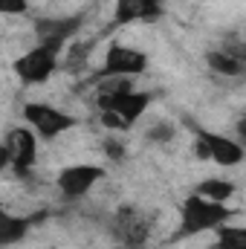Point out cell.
Listing matches in <instances>:
<instances>
[{
	"mask_svg": "<svg viewBox=\"0 0 246 249\" xmlns=\"http://www.w3.org/2000/svg\"><path fill=\"white\" fill-rule=\"evenodd\" d=\"M3 145L9 151V171H15L18 177H26L38 162V136L29 127H15L6 133Z\"/></svg>",
	"mask_w": 246,
	"mask_h": 249,
	"instance_id": "obj_5",
	"label": "cell"
},
{
	"mask_svg": "<svg viewBox=\"0 0 246 249\" xmlns=\"http://www.w3.org/2000/svg\"><path fill=\"white\" fill-rule=\"evenodd\" d=\"M235 191H238L235 183H229V180H223V177H209V180L197 183V188H194V194H200V197H206V200H214V203L232 200Z\"/></svg>",
	"mask_w": 246,
	"mask_h": 249,
	"instance_id": "obj_12",
	"label": "cell"
},
{
	"mask_svg": "<svg viewBox=\"0 0 246 249\" xmlns=\"http://www.w3.org/2000/svg\"><path fill=\"white\" fill-rule=\"evenodd\" d=\"M194 133H197V154L200 157H209L217 165H241L244 162L246 151L238 139L223 136V133H211L203 127H194Z\"/></svg>",
	"mask_w": 246,
	"mask_h": 249,
	"instance_id": "obj_6",
	"label": "cell"
},
{
	"mask_svg": "<svg viewBox=\"0 0 246 249\" xmlns=\"http://www.w3.org/2000/svg\"><path fill=\"white\" fill-rule=\"evenodd\" d=\"M206 61H209V67L217 75H226V78H238V75H244V70H246L244 47H235V50H229V47L211 50V53H206Z\"/></svg>",
	"mask_w": 246,
	"mask_h": 249,
	"instance_id": "obj_10",
	"label": "cell"
},
{
	"mask_svg": "<svg viewBox=\"0 0 246 249\" xmlns=\"http://www.w3.org/2000/svg\"><path fill=\"white\" fill-rule=\"evenodd\" d=\"M29 0H0V15H26Z\"/></svg>",
	"mask_w": 246,
	"mask_h": 249,
	"instance_id": "obj_14",
	"label": "cell"
},
{
	"mask_svg": "<svg viewBox=\"0 0 246 249\" xmlns=\"http://www.w3.org/2000/svg\"><path fill=\"white\" fill-rule=\"evenodd\" d=\"M84 26V15H61V18H38L35 20V35L38 41H47V44H58L67 47L78 29Z\"/></svg>",
	"mask_w": 246,
	"mask_h": 249,
	"instance_id": "obj_8",
	"label": "cell"
},
{
	"mask_svg": "<svg viewBox=\"0 0 246 249\" xmlns=\"http://www.w3.org/2000/svg\"><path fill=\"white\" fill-rule=\"evenodd\" d=\"M105 177V168H99V165H84V162H78V165H67L58 171V191H61L64 200H81L90 188L96 186L99 180Z\"/></svg>",
	"mask_w": 246,
	"mask_h": 249,
	"instance_id": "obj_7",
	"label": "cell"
},
{
	"mask_svg": "<svg viewBox=\"0 0 246 249\" xmlns=\"http://www.w3.org/2000/svg\"><path fill=\"white\" fill-rule=\"evenodd\" d=\"M214 232H217L214 249H246V229L244 226H229V223H223V226H217Z\"/></svg>",
	"mask_w": 246,
	"mask_h": 249,
	"instance_id": "obj_13",
	"label": "cell"
},
{
	"mask_svg": "<svg viewBox=\"0 0 246 249\" xmlns=\"http://www.w3.org/2000/svg\"><path fill=\"white\" fill-rule=\"evenodd\" d=\"M148 70V55L130 44H119L113 41L102 58L99 75L96 78H136Z\"/></svg>",
	"mask_w": 246,
	"mask_h": 249,
	"instance_id": "obj_4",
	"label": "cell"
},
{
	"mask_svg": "<svg viewBox=\"0 0 246 249\" xmlns=\"http://www.w3.org/2000/svg\"><path fill=\"white\" fill-rule=\"evenodd\" d=\"M64 47L58 44H47V41H38L35 47H29L20 58H15L12 64V72L18 75V81L23 87H41L53 78V72L58 70V58H61Z\"/></svg>",
	"mask_w": 246,
	"mask_h": 249,
	"instance_id": "obj_2",
	"label": "cell"
},
{
	"mask_svg": "<svg viewBox=\"0 0 246 249\" xmlns=\"http://www.w3.org/2000/svg\"><path fill=\"white\" fill-rule=\"evenodd\" d=\"M20 116L38 139H47V142L58 139L61 133L75 127V116H70L67 110L55 107V105H47V102H26Z\"/></svg>",
	"mask_w": 246,
	"mask_h": 249,
	"instance_id": "obj_3",
	"label": "cell"
},
{
	"mask_svg": "<svg viewBox=\"0 0 246 249\" xmlns=\"http://www.w3.org/2000/svg\"><path fill=\"white\" fill-rule=\"evenodd\" d=\"M29 229H32L29 217H20V214H12V212L0 209V249L20 244L29 235Z\"/></svg>",
	"mask_w": 246,
	"mask_h": 249,
	"instance_id": "obj_11",
	"label": "cell"
},
{
	"mask_svg": "<svg viewBox=\"0 0 246 249\" xmlns=\"http://www.w3.org/2000/svg\"><path fill=\"white\" fill-rule=\"evenodd\" d=\"M162 15L159 0H113V23H142V20H157Z\"/></svg>",
	"mask_w": 246,
	"mask_h": 249,
	"instance_id": "obj_9",
	"label": "cell"
},
{
	"mask_svg": "<svg viewBox=\"0 0 246 249\" xmlns=\"http://www.w3.org/2000/svg\"><path fill=\"white\" fill-rule=\"evenodd\" d=\"M229 217H232V209L226 203H214V200H206V197L191 191L183 200V206H180V226L174 232V241H185V238L214 232L217 226L229 223Z\"/></svg>",
	"mask_w": 246,
	"mask_h": 249,
	"instance_id": "obj_1",
	"label": "cell"
}]
</instances>
